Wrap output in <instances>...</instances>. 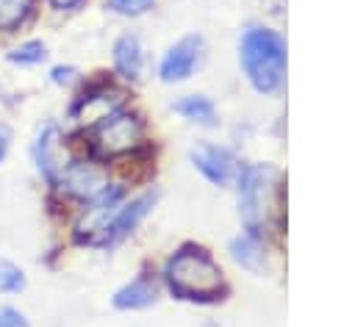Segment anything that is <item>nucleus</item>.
<instances>
[{"mask_svg": "<svg viewBox=\"0 0 355 327\" xmlns=\"http://www.w3.org/2000/svg\"><path fill=\"white\" fill-rule=\"evenodd\" d=\"M166 288L186 302H216L225 294V274L208 249L197 244L178 247L164 263Z\"/></svg>", "mask_w": 355, "mask_h": 327, "instance_id": "obj_1", "label": "nucleus"}, {"mask_svg": "<svg viewBox=\"0 0 355 327\" xmlns=\"http://www.w3.org/2000/svg\"><path fill=\"white\" fill-rule=\"evenodd\" d=\"M72 141H75L78 150L111 164V161L136 155L147 144V127H144V119H141L139 111L122 108V111L111 114L108 119L97 122L89 130L72 133Z\"/></svg>", "mask_w": 355, "mask_h": 327, "instance_id": "obj_2", "label": "nucleus"}, {"mask_svg": "<svg viewBox=\"0 0 355 327\" xmlns=\"http://www.w3.org/2000/svg\"><path fill=\"white\" fill-rule=\"evenodd\" d=\"M247 80L258 91H275L286 75V47L283 39L269 28H247L239 47Z\"/></svg>", "mask_w": 355, "mask_h": 327, "instance_id": "obj_3", "label": "nucleus"}, {"mask_svg": "<svg viewBox=\"0 0 355 327\" xmlns=\"http://www.w3.org/2000/svg\"><path fill=\"white\" fill-rule=\"evenodd\" d=\"M277 208V169L269 164L244 166L239 172V211L247 233L258 236L269 227Z\"/></svg>", "mask_w": 355, "mask_h": 327, "instance_id": "obj_4", "label": "nucleus"}, {"mask_svg": "<svg viewBox=\"0 0 355 327\" xmlns=\"http://www.w3.org/2000/svg\"><path fill=\"white\" fill-rule=\"evenodd\" d=\"M125 200H128V186L111 180L92 200L72 205L69 227H67L69 238L80 247H103V238H105V233H108V227H111V222H114V216Z\"/></svg>", "mask_w": 355, "mask_h": 327, "instance_id": "obj_5", "label": "nucleus"}, {"mask_svg": "<svg viewBox=\"0 0 355 327\" xmlns=\"http://www.w3.org/2000/svg\"><path fill=\"white\" fill-rule=\"evenodd\" d=\"M108 183H111L108 164L75 147V155L69 158V164L64 166L61 177L50 188V197L58 200V205L72 208V205H78V202L92 200L94 194H100Z\"/></svg>", "mask_w": 355, "mask_h": 327, "instance_id": "obj_6", "label": "nucleus"}, {"mask_svg": "<svg viewBox=\"0 0 355 327\" xmlns=\"http://www.w3.org/2000/svg\"><path fill=\"white\" fill-rule=\"evenodd\" d=\"M122 108H128V89L103 78V80H92L75 91V97L69 100V108H67V119L75 127L72 133H83Z\"/></svg>", "mask_w": 355, "mask_h": 327, "instance_id": "obj_7", "label": "nucleus"}, {"mask_svg": "<svg viewBox=\"0 0 355 327\" xmlns=\"http://www.w3.org/2000/svg\"><path fill=\"white\" fill-rule=\"evenodd\" d=\"M72 155H75V141H72L69 127L61 125L58 119L39 122V127L31 139V161H33L36 175L47 186V191L55 186V180L61 177V172Z\"/></svg>", "mask_w": 355, "mask_h": 327, "instance_id": "obj_8", "label": "nucleus"}, {"mask_svg": "<svg viewBox=\"0 0 355 327\" xmlns=\"http://www.w3.org/2000/svg\"><path fill=\"white\" fill-rule=\"evenodd\" d=\"M202 50H205V42L202 36H183L178 39L161 58L158 64V78L164 83H180V80H189L194 75V69L200 67L202 61Z\"/></svg>", "mask_w": 355, "mask_h": 327, "instance_id": "obj_9", "label": "nucleus"}, {"mask_svg": "<svg viewBox=\"0 0 355 327\" xmlns=\"http://www.w3.org/2000/svg\"><path fill=\"white\" fill-rule=\"evenodd\" d=\"M155 200H158L155 191H144V194H139V197H128V200L122 202V208L116 211V216H114V222H111V227H108V233H105V238H103V247H114V244L125 241V238L147 219V213L153 211Z\"/></svg>", "mask_w": 355, "mask_h": 327, "instance_id": "obj_10", "label": "nucleus"}, {"mask_svg": "<svg viewBox=\"0 0 355 327\" xmlns=\"http://www.w3.org/2000/svg\"><path fill=\"white\" fill-rule=\"evenodd\" d=\"M191 164L214 186H225L236 175V158H233V152L227 147H219V144H200V147H194L191 150Z\"/></svg>", "mask_w": 355, "mask_h": 327, "instance_id": "obj_11", "label": "nucleus"}, {"mask_svg": "<svg viewBox=\"0 0 355 327\" xmlns=\"http://www.w3.org/2000/svg\"><path fill=\"white\" fill-rule=\"evenodd\" d=\"M42 11V0H0V39H17Z\"/></svg>", "mask_w": 355, "mask_h": 327, "instance_id": "obj_12", "label": "nucleus"}, {"mask_svg": "<svg viewBox=\"0 0 355 327\" xmlns=\"http://www.w3.org/2000/svg\"><path fill=\"white\" fill-rule=\"evenodd\" d=\"M155 299H158V280L150 272H141L130 283L116 288L111 302L116 310H141V308H150Z\"/></svg>", "mask_w": 355, "mask_h": 327, "instance_id": "obj_13", "label": "nucleus"}, {"mask_svg": "<svg viewBox=\"0 0 355 327\" xmlns=\"http://www.w3.org/2000/svg\"><path fill=\"white\" fill-rule=\"evenodd\" d=\"M111 58H114V72H116L122 80H139L141 67H144L141 39H139L136 33H122V36L114 42Z\"/></svg>", "mask_w": 355, "mask_h": 327, "instance_id": "obj_14", "label": "nucleus"}, {"mask_svg": "<svg viewBox=\"0 0 355 327\" xmlns=\"http://www.w3.org/2000/svg\"><path fill=\"white\" fill-rule=\"evenodd\" d=\"M230 255L239 266L250 269V272H263L266 269V249H263V241L252 233H241L230 241Z\"/></svg>", "mask_w": 355, "mask_h": 327, "instance_id": "obj_15", "label": "nucleus"}, {"mask_svg": "<svg viewBox=\"0 0 355 327\" xmlns=\"http://www.w3.org/2000/svg\"><path fill=\"white\" fill-rule=\"evenodd\" d=\"M47 44L39 39V36H28V39H17L6 53L3 58L14 67H39L47 61Z\"/></svg>", "mask_w": 355, "mask_h": 327, "instance_id": "obj_16", "label": "nucleus"}, {"mask_svg": "<svg viewBox=\"0 0 355 327\" xmlns=\"http://www.w3.org/2000/svg\"><path fill=\"white\" fill-rule=\"evenodd\" d=\"M172 108H175V114H180L183 119H189V122H194V125H205V127L216 125V108H214V103H211L208 97H202V94H189V97L178 100Z\"/></svg>", "mask_w": 355, "mask_h": 327, "instance_id": "obj_17", "label": "nucleus"}, {"mask_svg": "<svg viewBox=\"0 0 355 327\" xmlns=\"http://www.w3.org/2000/svg\"><path fill=\"white\" fill-rule=\"evenodd\" d=\"M28 288V277L25 272L14 263V260H6L0 258V294H19Z\"/></svg>", "mask_w": 355, "mask_h": 327, "instance_id": "obj_18", "label": "nucleus"}, {"mask_svg": "<svg viewBox=\"0 0 355 327\" xmlns=\"http://www.w3.org/2000/svg\"><path fill=\"white\" fill-rule=\"evenodd\" d=\"M155 6V0H105V8L119 17H141Z\"/></svg>", "mask_w": 355, "mask_h": 327, "instance_id": "obj_19", "label": "nucleus"}, {"mask_svg": "<svg viewBox=\"0 0 355 327\" xmlns=\"http://www.w3.org/2000/svg\"><path fill=\"white\" fill-rule=\"evenodd\" d=\"M47 78H50V83H53V86L67 89V86L78 83V67H72V64H55V67H50Z\"/></svg>", "mask_w": 355, "mask_h": 327, "instance_id": "obj_20", "label": "nucleus"}, {"mask_svg": "<svg viewBox=\"0 0 355 327\" xmlns=\"http://www.w3.org/2000/svg\"><path fill=\"white\" fill-rule=\"evenodd\" d=\"M0 327H31V321L19 308L0 305Z\"/></svg>", "mask_w": 355, "mask_h": 327, "instance_id": "obj_21", "label": "nucleus"}, {"mask_svg": "<svg viewBox=\"0 0 355 327\" xmlns=\"http://www.w3.org/2000/svg\"><path fill=\"white\" fill-rule=\"evenodd\" d=\"M44 3H47V8L55 11V14H72V11H78L86 0H44Z\"/></svg>", "mask_w": 355, "mask_h": 327, "instance_id": "obj_22", "label": "nucleus"}, {"mask_svg": "<svg viewBox=\"0 0 355 327\" xmlns=\"http://www.w3.org/2000/svg\"><path fill=\"white\" fill-rule=\"evenodd\" d=\"M11 141H14L11 127H8L6 122H0V164L6 161V155H8V150H11Z\"/></svg>", "mask_w": 355, "mask_h": 327, "instance_id": "obj_23", "label": "nucleus"}]
</instances>
